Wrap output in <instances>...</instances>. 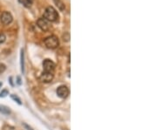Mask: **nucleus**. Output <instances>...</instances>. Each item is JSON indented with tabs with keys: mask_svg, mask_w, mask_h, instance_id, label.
<instances>
[{
	"mask_svg": "<svg viewBox=\"0 0 157 130\" xmlns=\"http://www.w3.org/2000/svg\"><path fill=\"white\" fill-rule=\"evenodd\" d=\"M37 25L44 31H48L50 29V25H49L48 21L46 19H44V18L39 19L38 21H37Z\"/></svg>",
	"mask_w": 157,
	"mask_h": 130,
	"instance_id": "423d86ee",
	"label": "nucleus"
},
{
	"mask_svg": "<svg viewBox=\"0 0 157 130\" xmlns=\"http://www.w3.org/2000/svg\"><path fill=\"white\" fill-rule=\"evenodd\" d=\"M57 94L59 97L62 98V99H65L66 98L68 95H69V89L67 86H60L58 87L57 89Z\"/></svg>",
	"mask_w": 157,
	"mask_h": 130,
	"instance_id": "39448f33",
	"label": "nucleus"
},
{
	"mask_svg": "<svg viewBox=\"0 0 157 130\" xmlns=\"http://www.w3.org/2000/svg\"><path fill=\"white\" fill-rule=\"evenodd\" d=\"M8 94H9L8 90H7V89H4V90H3V91L0 93V97H5L6 95H8Z\"/></svg>",
	"mask_w": 157,
	"mask_h": 130,
	"instance_id": "ddd939ff",
	"label": "nucleus"
},
{
	"mask_svg": "<svg viewBox=\"0 0 157 130\" xmlns=\"http://www.w3.org/2000/svg\"><path fill=\"white\" fill-rule=\"evenodd\" d=\"M44 19H46L47 21H51V22L58 21L59 20L58 11L52 6H48L44 12Z\"/></svg>",
	"mask_w": 157,
	"mask_h": 130,
	"instance_id": "f257e3e1",
	"label": "nucleus"
},
{
	"mask_svg": "<svg viewBox=\"0 0 157 130\" xmlns=\"http://www.w3.org/2000/svg\"><path fill=\"white\" fill-rule=\"evenodd\" d=\"M44 43L46 45V46L47 48H50V49H54V48H57L59 45V39L54 36H49L47 37L45 40H44Z\"/></svg>",
	"mask_w": 157,
	"mask_h": 130,
	"instance_id": "f03ea898",
	"label": "nucleus"
},
{
	"mask_svg": "<svg viewBox=\"0 0 157 130\" xmlns=\"http://www.w3.org/2000/svg\"><path fill=\"white\" fill-rule=\"evenodd\" d=\"M11 98L13 100V101H15L18 104H19V105H21L22 104V102H21V100L17 96V95H15V94H11Z\"/></svg>",
	"mask_w": 157,
	"mask_h": 130,
	"instance_id": "9b49d317",
	"label": "nucleus"
},
{
	"mask_svg": "<svg viewBox=\"0 0 157 130\" xmlns=\"http://www.w3.org/2000/svg\"><path fill=\"white\" fill-rule=\"evenodd\" d=\"M54 2H55L56 5L58 6V8H59L60 11H64V10H65L66 6H65L64 3H63L61 0H54Z\"/></svg>",
	"mask_w": 157,
	"mask_h": 130,
	"instance_id": "6e6552de",
	"label": "nucleus"
},
{
	"mask_svg": "<svg viewBox=\"0 0 157 130\" xmlns=\"http://www.w3.org/2000/svg\"><path fill=\"white\" fill-rule=\"evenodd\" d=\"M0 113L4 114H9L11 113V111H10L9 107H7L5 106H1L0 105Z\"/></svg>",
	"mask_w": 157,
	"mask_h": 130,
	"instance_id": "9d476101",
	"label": "nucleus"
},
{
	"mask_svg": "<svg viewBox=\"0 0 157 130\" xmlns=\"http://www.w3.org/2000/svg\"><path fill=\"white\" fill-rule=\"evenodd\" d=\"M20 59H21V71L24 73L25 67H24V51L23 50H21V57H20Z\"/></svg>",
	"mask_w": 157,
	"mask_h": 130,
	"instance_id": "f8f14e48",
	"label": "nucleus"
},
{
	"mask_svg": "<svg viewBox=\"0 0 157 130\" xmlns=\"http://www.w3.org/2000/svg\"><path fill=\"white\" fill-rule=\"evenodd\" d=\"M0 20L3 25L7 26L12 22V16L9 11H4L0 16Z\"/></svg>",
	"mask_w": 157,
	"mask_h": 130,
	"instance_id": "20e7f679",
	"label": "nucleus"
},
{
	"mask_svg": "<svg viewBox=\"0 0 157 130\" xmlns=\"http://www.w3.org/2000/svg\"><path fill=\"white\" fill-rule=\"evenodd\" d=\"M25 126H26V129H28V130H32V129H31V128H29V127H28V126H27V125H25Z\"/></svg>",
	"mask_w": 157,
	"mask_h": 130,
	"instance_id": "f3484780",
	"label": "nucleus"
},
{
	"mask_svg": "<svg viewBox=\"0 0 157 130\" xmlns=\"http://www.w3.org/2000/svg\"><path fill=\"white\" fill-rule=\"evenodd\" d=\"M18 84H19V85L21 84V80H20V78H19V77H18Z\"/></svg>",
	"mask_w": 157,
	"mask_h": 130,
	"instance_id": "dca6fc26",
	"label": "nucleus"
},
{
	"mask_svg": "<svg viewBox=\"0 0 157 130\" xmlns=\"http://www.w3.org/2000/svg\"><path fill=\"white\" fill-rule=\"evenodd\" d=\"M40 80L44 83H49L51 82L53 79V74L51 73H46L44 72L41 75H40Z\"/></svg>",
	"mask_w": 157,
	"mask_h": 130,
	"instance_id": "0eeeda50",
	"label": "nucleus"
},
{
	"mask_svg": "<svg viewBox=\"0 0 157 130\" xmlns=\"http://www.w3.org/2000/svg\"><path fill=\"white\" fill-rule=\"evenodd\" d=\"M19 2L23 4L25 7H30L31 4H32V2L33 0H19Z\"/></svg>",
	"mask_w": 157,
	"mask_h": 130,
	"instance_id": "1a4fd4ad",
	"label": "nucleus"
},
{
	"mask_svg": "<svg viewBox=\"0 0 157 130\" xmlns=\"http://www.w3.org/2000/svg\"><path fill=\"white\" fill-rule=\"evenodd\" d=\"M5 68H6V67H5V65H4V64H0V74L5 71Z\"/></svg>",
	"mask_w": 157,
	"mask_h": 130,
	"instance_id": "2eb2a0df",
	"label": "nucleus"
},
{
	"mask_svg": "<svg viewBox=\"0 0 157 130\" xmlns=\"http://www.w3.org/2000/svg\"><path fill=\"white\" fill-rule=\"evenodd\" d=\"M5 35L4 33H0V45L3 44L4 41H5Z\"/></svg>",
	"mask_w": 157,
	"mask_h": 130,
	"instance_id": "4468645a",
	"label": "nucleus"
},
{
	"mask_svg": "<svg viewBox=\"0 0 157 130\" xmlns=\"http://www.w3.org/2000/svg\"><path fill=\"white\" fill-rule=\"evenodd\" d=\"M43 68L46 73H51L52 74L55 70V64L52 62L51 59H45L43 62Z\"/></svg>",
	"mask_w": 157,
	"mask_h": 130,
	"instance_id": "7ed1b4c3",
	"label": "nucleus"
},
{
	"mask_svg": "<svg viewBox=\"0 0 157 130\" xmlns=\"http://www.w3.org/2000/svg\"><path fill=\"white\" fill-rule=\"evenodd\" d=\"M2 86V83H1V82H0V86Z\"/></svg>",
	"mask_w": 157,
	"mask_h": 130,
	"instance_id": "a211bd4d",
	"label": "nucleus"
}]
</instances>
